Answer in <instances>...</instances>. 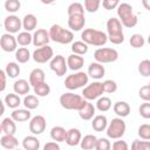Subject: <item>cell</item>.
<instances>
[{"mask_svg": "<svg viewBox=\"0 0 150 150\" xmlns=\"http://www.w3.org/2000/svg\"><path fill=\"white\" fill-rule=\"evenodd\" d=\"M116 12H117V16H118V20L121 21L122 26H124L127 28H132L137 25L138 18L135 14L134 8L130 4L121 2L118 5V7L116 8Z\"/></svg>", "mask_w": 150, "mask_h": 150, "instance_id": "cell-1", "label": "cell"}, {"mask_svg": "<svg viewBox=\"0 0 150 150\" xmlns=\"http://www.w3.org/2000/svg\"><path fill=\"white\" fill-rule=\"evenodd\" d=\"M107 27V35L108 41H110L112 45H121L124 41V33H123V26L118 18H109L105 23Z\"/></svg>", "mask_w": 150, "mask_h": 150, "instance_id": "cell-2", "label": "cell"}, {"mask_svg": "<svg viewBox=\"0 0 150 150\" xmlns=\"http://www.w3.org/2000/svg\"><path fill=\"white\" fill-rule=\"evenodd\" d=\"M81 40L88 46L101 47L108 42V35L104 32L95 28H86L81 33Z\"/></svg>", "mask_w": 150, "mask_h": 150, "instance_id": "cell-3", "label": "cell"}, {"mask_svg": "<svg viewBox=\"0 0 150 150\" xmlns=\"http://www.w3.org/2000/svg\"><path fill=\"white\" fill-rule=\"evenodd\" d=\"M48 32H49L50 40L56 42V43H61V45L73 43L74 33L70 29H66L62 26H60L57 23H54V25L50 26Z\"/></svg>", "mask_w": 150, "mask_h": 150, "instance_id": "cell-4", "label": "cell"}, {"mask_svg": "<svg viewBox=\"0 0 150 150\" xmlns=\"http://www.w3.org/2000/svg\"><path fill=\"white\" fill-rule=\"evenodd\" d=\"M59 102L61 104V107L63 109H67V110H80L86 100L83 98V96L81 95H77V94H74L71 91H68V93H64L60 96L59 98Z\"/></svg>", "mask_w": 150, "mask_h": 150, "instance_id": "cell-5", "label": "cell"}, {"mask_svg": "<svg viewBox=\"0 0 150 150\" xmlns=\"http://www.w3.org/2000/svg\"><path fill=\"white\" fill-rule=\"evenodd\" d=\"M89 81V76L87 73L84 71H75L70 75H68L64 80V87L69 90H75L82 87H86V84H88Z\"/></svg>", "mask_w": 150, "mask_h": 150, "instance_id": "cell-6", "label": "cell"}, {"mask_svg": "<svg viewBox=\"0 0 150 150\" xmlns=\"http://www.w3.org/2000/svg\"><path fill=\"white\" fill-rule=\"evenodd\" d=\"M125 130H127V125H125V122L123 121V118L115 117L108 124V128H107L105 132H107V137L108 138H110V139H120L125 134Z\"/></svg>", "mask_w": 150, "mask_h": 150, "instance_id": "cell-7", "label": "cell"}, {"mask_svg": "<svg viewBox=\"0 0 150 150\" xmlns=\"http://www.w3.org/2000/svg\"><path fill=\"white\" fill-rule=\"evenodd\" d=\"M94 59L96 62H98L101 64L111 63L118 59V52L115 48H109V47L97 48L94 52Z\"/></svg>", "mask_w": 150, "mask_h": 150, "instance_id": "cell-8", "label": "cell"}, {"mask_svg": "<svg viewBox=\"0 0 150 150\" xmlns=\"http://www.w3.org/2000/svg\"><path fill=\"white\" fill-rule=\"evenodd\" d=\"M102 94H103L102 82H98V81H94L93 83L86 86L82 90V96L87 101L98 100L102 96Z\"/></svg>", "mask_w": 150, "mask_h": 150, "instance_id": "cell-9", "label": "cell"}, {"mask_svg": "<svg viewBox=\"0 0 150 150\" xmlns=\"http://www.w3.org/2000/svg\"><path fill=\"white\" fill-rule=\"evenodd\" d=\"M54 50L50 46H43L40 48H36L33 54H32V59L36 62V63H46V62H50V60L54 57Z\"/></svg>", "mask_w": 150, "mask_h": 150, "instance_id": "cell-10", "label": "cell"}, {"mask_svg": "<svg viewBox=\"0 0 150 150\" xmlns=\"http://www.w3.org/2000/svg\"><path fill=\"white\" fill-rule=\"evenodd\" d=\"M49 68L52 71H54L57 76H63L66 75L67 70H68V64H67V61L64 59V56L62 55H55L50 62H49Z\"/></svg>", "mask_w": 150, "mask_h": 150, "instance_id": "cell-11", "label": "cell"}, {"mask_svg": "<svg viewBox=\"0 0 150 150\" xmlns=\"http://www.w3.org/2000/svg\"><path fill=\"white\" fill-rule=\"evenodd\" d=\"M4 27L6 29V33L9 34L19 33V30L22 28V20L14 14L8 15L4 20Z\"/></svg>", "mask_w": 150, "mask_h": 150, "instance_id": "cell-12", "label": "cell"}, {"mask_svg": "<svg viewBox=\"0 0 150 150\" xmlns=\"http://www.w3.org/2000/svg\"><path fill=\"white\" fill-rule=\"evenodd\" d=\"M0 47L4 52H7V53L16 52V49H18L16 36H14L13 34H9V33H4L0 38Z\"/></svg>", "mask_w": 150, "mask_h": 150, "instance_id": "cell-13", "label": "cell"}, {"mask_svg": "<svg viewBox=\"0 0 150 150\" xmlns=\"http://www.w3.org/2000/svg\"><path fill=\"white\" fill-rule=\"evenodd\" d=\"M47 122L42 115H36L29 120V131L33 135H40L46 130Z\"/></svg>", "mask_w": 150, "mask_h": 150, "instance_id": "cell-14", "label": "cell"}, {"mask_svg": "<svg viewBox=\"0 0 150 150\" xmlns=\"http://www.w3.org/2000/svg\"><path fill=\"white\" fill-rule=\"evenodd\" d=\"M50 41V36H49V32H47V29L43 28H39L34 32L33 34V45L38 48L47 46L48 42Z\"/></svg>", "mask_w": 150, "mask_h": 150, "instance_id": "cell-15", "label": "cell"}, {"mask_svg": "<svg viewBox=\"0 0 150 150\" xmlns=\"http://www.w3.org/2000/svg\"><path fill=\"white\" fill-rule=\"evenodd\" d=\"M88 76L94 79V80H100L104 76L105 74V68L103 64L98 63V62H91L89 66H88V71H87Z\"/></svg>", "mask_w": 150, "mask_h": 150, "instance_id": "cell-16", "label": "cell"}, {"mask_svg": "<svg viewBox=\"0 0 150 150\" xmlns=\"http://www.w3.org/2000/svg\"><path fill=\"white\" fill-rule=\"evenodd\" d=\"M68 27L70 28L71 32H79V30H82V28L84 27L86 25V18H84V14H81V15H71V16H68Z\"/></svg>", "mask_w": 150, "mask_h": 150, "instance_id": "cell-17", "label": "cell"}, {"mask_svg": "<svg viewBox=\"0 0 150 150\" xmlns=\"http://www.w3.org/2000/svg\"><path fill=\"white\" fill-rule=\"evenodd\" d=\"M95 111H96V107H94L93 103H90L89 101L86 100L83 107L79 110V116L83 120V121H90L93 120L95 116Z\"/></svg>", "mask_w": 150, "mask_h": 150, "instance_id": "cell-18", "label": "cell"}, {"mask_svg": "<svg viewBox=\"0 0 150 150\" xmlns=\"http://www.w3.org/2000/svg\"><path fill=\"white\" fill-rule=\"evenodd\" d=\"M67 64H68V68L70 70L80 71V69L84 64V59H83V56H80V55H76V54H70L67 57Z\"/></svg>", "mask_w": 150, "mask_h": 150, "instance_id": "cell-19", "label": "cell"}, {"mask_svg": "<svg viewBox=\"0 0 150 150\" xmlns=\"http://www.w3.org/2000/svg\"><path fill=\"white\" fill-rule=\"evenodd\" d=\"M82 139V135L81 131L77 128H70L67 132V138H66V143L69 146H76L81 143Z\"/></svg>", "mask_w": 150, "mask_h": 150, "instance_id": "cell-20", "label": "cell"}, {"mask_svg": "<svg viewBox=\"0 0 150 150\" xmlns=\"http://www.w3.org/2000/svg\"><path fill=\"white\" fill-rule=\"evenodd\" d=\"M13 90L15 94H18L19 96L20 95H28L29 94V90H30V83L29 81L25 80V79H19L14 82L13 84Z\"/></svg>", "mask_w": 150, "mask_h": 150, "instance_id": "cell-21", "label": "cell"}, {"mask_svg": "<svg viewBox=\"0 0 150 150\" xmlns=\"http://www.w3.org/2000/svg\"><path fill=\"white\" fill-rule=\"evenodd\" d=\"M29 83L32 87H35L39 83L46 82V74L41 68H34L30 73H29V79H28Z\"/></svg>", "mask_w": 150, "mask_h": 150, "instance_id": "cell-22", "label": "cell"}, {"mask_svg": "<svg viewBox=\"0 0 150 150\" xmlns=\"http://www.w3.org/2000/svg\"><path fill=\"white\" fill-rule=\"evenodd\" d=\"M0 129L4 132V135H15L16 132V124L15 121L12 117H5L1 121Z\"/></svg>", "mask_w": 150, "mask_h": 150, "instance_id": "cell-23", "label": "cell"}, {"mask_svg": "<svg viewBox=\"0 0 150 150\" xmlns=\"http://www.w3.org/2000/svg\"><path fill=\"white\" fill-rule=\"evenodd\" d=\"M112 110H114V112H115L118 117L124 118V117H127V116L130 114V105H129V103L125 102V101H118V102L114 103Z\"/></svg>", "mask_w": 150, "mask_h": 150, "instance_id": "cell-24", "label": "cell"}, {"mask_svg": "<svg viewBox=\"0 0 150 150\" xmlns=\"http://www.w3.org/2000/svg\"><path fill=\"white\" fill-rule=\"evenodd\" d=\"M67 132L68 130H66L61 125H55L50 129V138L54 141V142H66V138H67Z\"/></svg>", "mask_w": 150, "mask_h": 150, "instance_id": "cell-25", "label": "cell"}, {"mask_svg": "<svg viewBox=\"0 0 150 150\" xmlns=\"http://www.w3.org/2000/svg\"><path fill=\"white\" fill-rule=\"evenodd\" d=\"M0 144L7 150H15L19 145V141L15 135H2L0 138Z\"/></svg>", "mask_w": 150, "mask_h": 150, "instance_id": "cell-26", "label": "cell"}, {"mask_svg": "<svg viewBox=\"0 0 150 150\" xmlns=\"http://www.w3.org/2000/svg\"><path fill=\"white\" fill-rule=\"evenodd\" d=\"M108 120L104 115H96L93 120H91V128L95 130V131H104L107 130L108 128Z\"/></svg>", "mask_w": 150, "mask_h": 150, "instance_id": "cell-27", "label": "cell"}, {"mask_svg": "<svg viewBox=\"0 0 150 150\" xmlns=\"http://www.w3.org/2000/svg\"><path fill=\"white\" fill-rule=\"evenodd\" d=\"M38 26V19L34 14L29 13L26 14L22 19V28L25 29V32H33Z\"/></svg>", "mask_w": 150, "mask_h": 150, "instance_id": "cell-28", "label": "cell"}, {"mask_svg": "<svg viewBox=\"0 0 150 150\" xmlns=\"http://www.w3.org/2000/svg\"><path fill=\"white\" fill-rule=\"evenodd\" d=\"M11 117L15 121V122H26V121H28V120H30L32 118V112H30V110H28V109H15V110H13L12 111V114H11Z\"/></svg>", "mask_w": 150, "mask_h": 150, "instance_id": "cell-29", "label": "cell"}, {"mask_svg": "<svg viewBox=\"0 0 150 150\" xmlns=\"http://www.w3.org/2000/svg\"><path fill=\"white\" fill-rule=\"evenodd\" d=\"M22 148H23V150H39L40 141L35 135L26 136L22 139Z\"/></svg>", "mask_w": 150, "mask_h": 150, "instance_id": "cell-30", "label": "cell"}, {"mask_svg": "<svg viewBox=\"0 0 150 150\" xmlns=\"http://www.w3.org/2000/svg\"><path fill=\"white\" fill-rule=\"evenodd\" d=\"M4 102H5V104H6L8 108L15 110V109H18L19 105L21 104V98H20V96H19L18 94L11 93V94H7V95L5 96Z\"/></svg>", "mask_w": 150, "mask_h": 150, "instance_id": "cell-31", "label": "cell"}, {"mask_svg": "<svg viewBox=\"0 0 150 150\" xmlns=\"http://www.w3.org/2000/svg\"><path fill=\"white\" fill-rule=\"evenodd\" d=\"M96 141H97V137L95 135H91V134L86 135L81 139V143H80L81 149L82 150H93V149H95Z\"/></svg>", "mask_w": 150, "mask_h": 150, "instance_id": "cell-32", "label": "cell"}, {"mask_svg": "<svg viewBox=\"0 0 150 150\" xmlns=\"http://www.w3.org/2000/svg\"><path fill=\"white\" fill-rule=\"evenodd\" d=\"M32 57L30 55V52L28 50V48L26 47H20L16 49L15 52V60L19 62V63H26L29 61V59Z\"/></svg>", "mask_w": 150, "mask_h": 150, "instance_id": "cell-33", "label": "cell"}, {"mask_svg": "<svg viewBox=\"0 0 150 150\" xmlns=\"http://www.w3.org/2000/svg\"><path fill=\"white\" fill-rule=\"evenodd\" d=\"M39 98H38V96L36 95H30V94H28V95H26L25 97H23V100H22V104L25 105V108L26 109H28V110H33V109H36L38 107H39Z\"/></svg>", "mask_w": 150, "mask_h": 150, "instance_id": "cell-34", "label": "cell"}, {"mask_svg": "<svg viewBox=\"0 0 150 150\" xmlns=\"http://www.w3.org/2000/svg\"><path fill=\"white\" fill-rule=\"evenodd\" d=\"M70 48H71L73 54H76V55H80V56L87 54V53H88V49H89L88 45L84 43L82 40H81V41H75V42H73Z\"/></svg>", "mask_w": 150, "mask_h": 150, "instance_id": "cell-35", "label": "cell"}, {"mask_svg": "<svg viewBox=\"0 0 150 150\" xmlns=\"http://www.w3.org/2000/svg\"><path fill=\"white\" fill-rule=\"evenodd\" d=\"M4 70L6 71L7 76L11 77V79L18 77V76L20 75V71H21L20 66H19V63H16V62H8V63L6 64V67H5Z\"/></svg>", "mask_w": 150, "mask_h": 150, "instance_id": "cell-36", "label": "cell"}, {"mask_svg": "<svg viewBox=\"0 0 150 150\" xmlns=\"http://www.w3.org/2000/svg\"><path fill=\"white\" fill-rule=\"evenodd\" d=\"M33 91L38 97H46L50 94V87L47 82H42L33 87Z\"/></svg>", "mask_w": 150, "mask_h": 150, "instance_id": "cell-37", "label": "cell"}, {"mask_svg": "<svg viewBox=\"0 0 150 150\" xmlns=\"http://www.w3.org/2000/svg\"><path fill=\"white\" fill-rule=\"evenodd\" d=\"M112 107V103H111V100L107 96H101L97 101H96V109L101 112H105L108 111L110 108Z\"/></svg>", "mask_w": 150, "mask_h": 150, "instance_id": "cell-38", "label": "cell"}, {"mask_svg": "<svg viewBox=\"0 0 150 150\" xmlns=\"http://www.w3.org/2000/svg\"><path fill=\"white\" fill-rule=\"evenodd\" d=\"M16 41H18V45L22 46V47H26V46H29L30 43H33V35L29 33V32H20L16 36Z\"/></svg>", "mask_w": 150, "mask_h": 150, "instance_id": "cell-39", "label": "cell"}, {"mask_svg": "<svg viewBox=\"0 0 150 150\" xmlns=\"http://www.w3.org/2000/svg\"><path fill=\"white\" fill-rule=\"evenodd\" d=\"M67 13H68V16L84 14V6L81 2H71L67 8Z\"/></svg>", "mask_w": 150, "mask_h": 150, "instance_id": "cell-40", "label": "cell"}, {"mask_svg": "<svg viewBox=\"0 0 150 150\" xmlns=\"http://www.w3.org/2000/svg\"><path fill=\"white\" fill-rule=\"evenodd\" d=\"M129 42H130V46H131L132 48H136V49H137V48H142V47L144 46L145 39L143 38L142 34L136 33V34H132V35H131Z\"/></svg>", "mask_w": 150, "mask_h": 150, "instance_id": "cell-41", "label": "cell"}, {"mask_svg": "<svg viewBox=\"0 0 150 150\" xmlns=\"http://www.w3.org/2000/svg\"><path fill=\"white\" fill-rule=\"evenodd\" d=\"M138 73L143 77H149L150 76V60L149 59L142 60L138 63Z\"/></svg>", "mask_w": 150, "mask_h": 150, "instance_id": "cell-42", "label": "cell"}, {"mask_svg": "<svg viewBox=\"0 0 150 150\" xmlns=\"http://www.w3.org/2000/svg\"><path fill=\"white\" fill-rule=\"evenodd\" d=\"M137 134L141 139L150 141V124H148V123L141 124L137 129Z\"/></svg>", "mask_w": 150, "mask_h": 150, "instance_id": "cell-43", "label": "cell"}, {"mask_svg": "<svg viewBox=\"0 0 150 150\" xmlns=\"http://www.w3.org/2000/svg\"><path fill=\"white\" fill-rule=\"evenodd\" d=\"M130 150H150V141L135 139L131 143Z\"/></svg>", "mask_w": 150, "mask_h": 150, "instance_id": "cell-44", "label": "cell"}, {"mask_svg": "<svg viewBox=\"0 0 150 150\" xmlns=\"http://www.w3.org/2000/svg\"><path fill=\"white\" fill-rule=\"evenodd\" d=\"M101 5L100 0H84V11H87L88 13H95L97 12L98 7Z\"/></svg>", "mask_w": 150, "mask_h": 150, "instance_id": "cell-45", "label": "cell"}, {"mask_svg": "<svg viewBox=\"0 0 150 150\" xmlns=\"http://www.w3.org/2000/svg\"><path fill=\"white\" fill-rule=\"evenodd\" d=\"M95 150H111V143L108 137H101L97 138Z\"/></svg>", "mask_w": 150, "mask_h": 150, "instance_id": "cell-46", "label": "cell"}, {"mask_svg": "<svg viewBox=\"0 0 150 150\" xmlns=\"http://www.w3.org/2000/svg\"><path fill=\"white\" fill-rule=\"evenodd\" d=\"M21 4L19 0H6L5 1V9L9 13H15L20 9Z\"/></svg>", "mask_w": 150, "mask_h": 150, "instance_id": "cell-47", "label": "cell"}, {"mask_svg": "<svg viewBox=\"0 0 150 150\" xmlns=\"http://www.w3.org/2000/svg\"><path fill=\"white\" fill-rule=\"evenodd\" d=\"M102 87H103V93L107 94H112L117 90V83L114 80H105L102 82Z\"/></svg>", "mask_w": 150, "mask_h": 150, "instance_id": "cell-48", "label": "cell"}, {"mask_svg": "<svg viewBox=\"0 0 150 150\" xmlns=\"http://www.w3.org/2000/svg\"><path fill=\"white\" fill-rule=\"evenodd\" d=\"M138 96L144 102H150V86L145 84V86L141 87L138 90Z\"/></svg>", "mask_w": 150, "mask_h": 150, "instance_id": "cell-49", "label": "cell"}, {"mask_svg": "<svg viewBox=\"0 0 150 150\" xmlns=\"http://www.w3.org/2000/svg\"><path fill=\"white\" fill-rule=\"evenodd\" d=\"M138 112L143 118H145V120L150 118V102L142 103L138 108Z\"/></svg>", "mask_w": 150, "mask_h": 150, "instance_id": "cell-50", "label": "cell"}, {"mask_svg": "<svg viewBox=\"0 0 150 150\" xmlns=\"http://www.w3.org/2000/svg\"><path fill=\"white\" fill-rule=\"evenodd\" d=\"M111 150H130L129 149V145L125 141H122V139H117L112 143L111 145Z\"/></svg>", "mask_w": 150, "mask_h": 150, "instance_id": "cell-51", "label": "cell"}, {"mask_svg": "<svg viewBox=\"0 0 150 150\" xmlns=\"http://www.w3.org/2000/svg\"><path fill=\"white\" fill-rule=\"evenodd\" d=\"M120 4H121V2H120L118 0H103V1H102V6H103L105 9H108V11L116 9Z\"/></svg>", "mask_w": 150, "mask_h": 150, "instance_id": "cell-52", "label": "cell"}, {"mask_svg": "<svg viewBox=\"0 0 150 150\" xmlns=\"http://www.w3.org/2000/svg\"><path fill=\"white\" fill-rule=\"evenodd\" d=\"M43 150H60V145L57 142H48L43 145Z\"/></svg>", "mask_w": 150, "mask_h": 150, "instance_id": "cell-53", "label": "cell"}, {"mask_svg": "<svg viewBox=\"0 0 150 150\" xmlns=\"http://www.w3.org/2000/svg\"><path fill=\"white\" fill-rule=\"evenodd\" d=\"M0 77H1V84H0V91H4L6 89V77L7 74L5 70H0Z\"/></svg>", "mask_w": 150, "mask_h": 150, "instance_id": "cell-54", "label": "cell"}, {"mask_svg": "<svg viewBox=\"0 0 150 150\" xmlns=\"http://www.w3.org/2000/svg\"><path fill=\"white\" fill-rule=\"evenodd\" d=\"M142 5L145 9L150 11V0H142Z\"/></svg>", "mask_w": 150, "mask_h": 150, "instance_id": "cell-55", "label": "cell"}, {"mask_svg": "<svg viewBox=\"0 0 150 150\" xmlns=\"http://www.w3.org/2000/svg\"><path fill=\"white\" fill-rule=\"evenodd\" d=\"M146 41H148V43L150 45V34H149V36H148V40H146Z\"/></svg>", "mask_w": 150, "mask_h": 150, "instance_id": "cell-56", "label": "cell"}, {"mask_svg": "<svg viewBox=\"0 0 150 150\" xmlns=\"http://www.w3.org/2000/svg\"><path fill=\"white\" fill-rule=\"evenodd\" d=\"M15 150H22V149H15Z\"/></svg>", "mask_w": 150, "mask_h": 150, "instance_id": "cell-57", "label": "cell"}, {"mask_svg": "<svg viewBox=\"0 0 150 150\" xmlns=\"http://www.w3.org/2000/svg\"><path fill=\"white\" fill-rule=\"evenodd\" d=\"M148 84H149V86H150V82H149V83H148Z\"/></svg>", "mask_w": 150, "mask_h": 150, "instance_id": "cell-58", "label": "cell"}]
</instances>
